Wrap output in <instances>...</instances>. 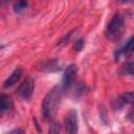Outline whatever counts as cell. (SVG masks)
I'll list each match as a JSON object with an SVG mask.
<instances>
[{
	"label": "cell",
	"instance_id": "obj_1",
	"mask_svg": "<svg viewBox=\"0 0 134 134\" xmlns=\"http://www.w3.org/2000/svg\"><path fill=\"white\" fill-rule=\"evenodd\" d=\"M62 93H63V90H62L61 86H54L45 95V97L42 102V106H41L42 114L45 119L51 120L53 118V116L57 112V109L60 105Z\"/></svg>",
	"mask_w": 134,
	"mask_h": 134
},
{
	"label": "cell",
	"instance_id": "obj_2",
	"mask_svg": "<svg viewBox=\"0 0 134 134\" xmlns=\"http://www.w3.org/2000/svg\"><path fill=\"white\" fill-rule=\"evenodd\" d=\"M124 25H125V20L122 15L119 13L115 14L110 22L107 24L106 29H105V36L107 39L111 41H116L121 37L122 30H124Z\"/></svg>",
	"mask_w": 134,
	"mask_h": 134
},
{
	"label": "cell",
	"instance_id": "obj_3",
	"mask_svg": "<svg viewBox=\"0 0 134 134\" xmlns=\"http://www.w3.org/2000/svg\"><path fill=\"white\" fill-rule=\"evenodd\" d=\"M76 72H77V68L74 64H70L66 67L63 77H62V84H61V88H62L63 92L69 90L71 88V86L74 83Z\"/></svg>",
	"mask_w": 134,
	"mask_h": 134
},
{
	"label": "cell",
	"instance_id": "obj_4",
	"mask_svg": "<svg viewBox=\"0 0 134 134\" xmlns=\"http://www.w3.org/2000/svg\"><path fill=\"white\" fill-rule=\"evenodd\" d=\"M35 91V81L31 77H27L25 79V81L22 82V84H20L19 88L17 89V94L25 100H28Z\"/></svg>",
	"mask_w": 134,
	"mask_h": 134
},
{
	"label": "cell",
	"instance_id": "obj_5",
	"mask_svg": "<svg viewBox=\"0 0 134 134\" xmlns=\"http://www.w3.org/2000/svg\"><path fill=\"white\" fill-rule=\"evenodd\" d=\"M65 129L68 133L74 134L79 130V120H77V112L74 109L69 110L65 117Z\"/></svg>",
	"mask_w": 134,
	"mask_h": 134
},
{
	"label": "cell",
	"instance_id": "obj_6",
	"mask_svg": "<svg viewBox=\"0 0 134 134\" xmlns=\"http://www.w3.org/2000/svg\"><path fill=\"white\" fill-rule=\"evenodd\" d=\"M133 102V92L128 91L119 95L114 102H113V109L114 110H120L127 105H131Z\"/></svg>",
	"mask_w": 134,
	"mask_h": 134
},
{
	"label": "cell",
	"instance_id": "obj_7",
	"mask_svg": "<svg viewBox=\"0 0 134 134\" xmlns=\"http://www.w3.org/2000/svg\"><path fill=\"white\" fill-rule=\"evenodd\" d=\"M21 76H22V69H21V68H16V69L10 73V75H8V77L4 81V83H3V88L7 89V88L13 87L14 85H16V84L21 80Z\"/></svg>",
	"mask_w": 134,
	"mask_h": 134
},
{
	"label": "cell",
	"instance_id": "obj_8",
	"mask_svg": "<svg viewBox=\"0 0 134 134\" xmlns=\"http://www.w3.org/2000/svg\"><path fill=\"white\" fill-rule=\"evenodd\" d=\"M132 52H133V37H130V39L126 42V44L115 51V59L118 60L121 55H129Z\"/></svg>",
	"mask_w": 134,
	"mask_h": 134
},
{
	"label": "cell",
	"instance_id": "obj_9",
	"mask_svg": "<svg viewBox=\"0 0 134 134\" xmlns=\"http://www.w3.org/2000/svg\"><path fill=\"white\" fill-rule=\"evenodd\" d=\"M10 107V98L3 93H0V116H2Z\"/></svg>",
	"mask_w": 134,
	"mask_h": 134
},
{
	"label": "cell",
	"instance_id": "obj_10",
	"mask_svg": "<svg viewBox=\"0 0 134 134\" xmlns=\"http://www.w3.org/2000/svg\"><path fill=\"white\" fill-rule=\"evenodd\" d=\"M27 7H28V2H27V0H18V1L15 2L14 5H13V9H14V12L17 13V14H20V13L24 12Z\"/></svg>",
	"mask_w": 134,
	"mask_h": 134
},
{
	"label": "cell",
	"instance_id": "obj_11",
	"mask_svg": "<svg viewBox=\"0 0 134 134\" xmlns=\"http://www.w3.org/2000/svg\"><path fill=\"white\" fill-rule=\"evenodd\" d=\"M122 74L125 75H130L132 76L133 75V63L132 62H129L128 64H126L122 68V71H121Z\"/></svg>",
	"mask_w": 134,
	"mask_h": 134
},
{
	"label": "cell",
	"instance_id": "obj_12",
	"mask_svg": "<svg viewBox=\"0 0 134 134\" xmlns=\"http://www.w3.org/2000/svg\"><path fill=\"white\" fill-rule=\"evenodd\" d=\"M83 47H84V40H82V39L76 40L75 43H74V45H73V48H74L76 51H81Z\"/></svg>",
	"mask_w": 134,
	"mask_h": 134
},
{
	"label": "cell",
	"instance_id": "obj_13",
	"mask_svg": "<svg viewBox=\"0 0 134 134\" xmlns=\"http://www.w3.org/2000/svg\"><path fill=\"white\" fill-rule=\"evenodd\" d=\"M116 1L119 3H122V4H128V3H131L133 0H116Z\"/></svg>",
	"mask_w": 134,
	"mask_h": 134
},
{
	"label": "cell",
	"instance_id": "obj_14",
	"mask_svg": "<svg viewBox=\"0 0 134 134\" xmlns=\"http://www.w3.org/2000/svg\"><path fill=\"white\" fill-rule=\"evenodd\" d=\"M24 131L23 130H20V129H15V130H12L10 133H23Z\"/></svg>",
	"mask_w": 134,
	"mask_h": 134
},
{
	"label": "cell",
	"instance_id": "obj_15",
	"mask_svg": "<svg viewBox=\"0 0 134 134\" xmlns=\"http://www.w3.org/2000/svg\"><path fill=\"white\" fill-rule=\"evenodd\" d=\"M3 47H4V45H1V44H0V50L3 49Z\"/></svg>",
	"mask_w": 134,
	"mask_h": 134
}]
</instances>
